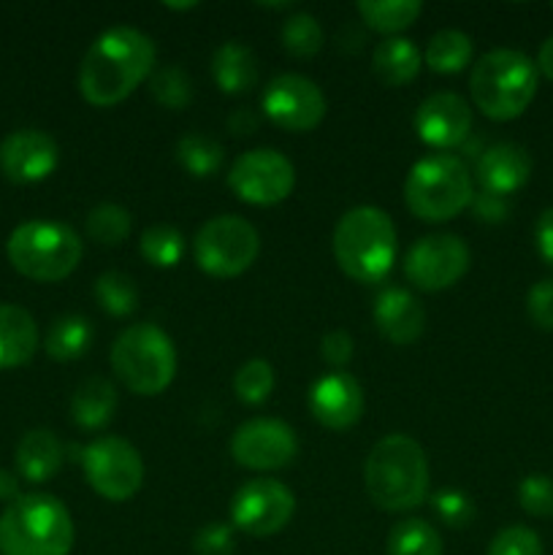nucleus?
I'll list each match as a JSON object with an SVG mask.
<instances>
[{
	"label": "nucleus",
	"instance_id": "nucleus-5",
	"mask_svg": "<svg viewBox=\"0 0 553 555\" xmlns=\"http://www.w3.org/2000/svg\"><path fill=\"white\" fill-rule=\"evenodd\" d=\"M537 85L540 70L535 60L518 49H491L470 74L472 103L497 122L520 117L535 101Z\"/></svg>",
	"mask_w": 553,
	"mask_h": 555
},
{
	"label": "nucleus",
	"instance_id": "nucleus-45",
	"mask_svg": "<svg viewBox=\"0 0 553 555\" xmlns=\"http://www.w3.org/2000/svg\"><path fill=\"white\" fill-rule=\"evenodd\" d=\"M228 128H231V133L247 135L258 128V117H255L253 112H247V108H239V112H233L231 119H228Z\"/></svg>",
	"mask_w": 553,
	"mask_h": 555
},
{
	"label": "nucleus",
	"instance_id": "nucleus-16",
	"mask_svg": "<svg viewBox=\"0 0 553 555\" xmlns=\"http://www.w3.org/2000/svg\"><path fill=\"white\" fill-rule=\"evenodd\" d=\"M60 146L49 133L36 128L14 130L0 144V171L16 184H33L47 179L57 168Z\"/></svg>",
	"mask_w": 553,
	"mask_h": 555
},
{
	"label": "nucleus",
	"instance_id": "nucleus-44",
	"mask_svg": "<svg viewBox=\"0 0 553 555\" xmlns=\"http://www.w3.org/2000/svg\"><path fill=\"white\" fill-rule=\"evenodd\" d=\"M472 204H475L477 209V217L480 220H504V215H507V204H504L502 195H491V193H483L480 198H472Z\"/></svg>",
	"mask_w": 553,
	"mask_h": 555
},
{
	"label": "nucleus",
	"instance_id": "nucleus-47",
	"mask_svg": "<svg viewBox=\"0 0 553 555\" xmlns=\"http://www.w3.org/2000/svg\"><path fill=\"white\" fill-rule=\"evenodd\" d=\"M535 65L542 76H548V79L553 81V36L545 38V43H542L540 52H537Z\"/></svg>",
	"mask_w": 553,
	"mask_h": 555
},
{
	"label": "nucleus",
	"instance_id": "nucleus-12",
	"mask_svg": "<svg viewBox=\"0 0 553 555\" xmlns=\"http://www.w3.org/2000/svg\"><path fill=\"white\" fill-rule=\"evenodd\" d=\"M296 513V496L291 488L271 477H255L244 482L231 499V526L247 537H274L285 529Z\"/></svg>",
	"mask_w": 553,
	"mask_h": 555
},
{
	"label": "nucleus",
	"instance_id": "nucleus-22",
	"mask_svg": "<svg viewBox=\"0 0 553 555\" xmlns=\"http://www.w3.org/2000/svg\"><path fill=\"white\" fill-rule=\"evenodd\" d=\"M63 442L49 428H33L16 444V475L27 482H47L63 466Z\"/></svg>",
	"mask_w": 553,
	"mask_h": 555
},
{
	"label": "nucleus",
	"instance_id": "nucleus-48",
	"mask_svg": "<svg viewBox=\"0 0 553 555\" xmlns=\"http://www.w3.org/2000/svg\"><path fill=\"white\" fill-rule=\"evenodd\" d=\"M163 5H166V9H177V11H188V9H195V5H198V3H168V0H166V3H163Z\"/></svg>",
	"mask_w": 553,
	"mask_h": 555
},
{
	"label": "nucleus",
	"instance_id": "nucleus-26",
	"mask_svg": "<svg viewBox=\"0 0 553 555\" xmlns=\"http://www.w3.org/2000/svg\"><path fill=\"white\" fill-rule=\"evenodd\" d=\"M356 11L372 30L394 38L415 25L423 3L421 0H358Z\"/></svg>",
	"mask_w": 553,
	"mask_h": 555
},
{
	"label": "nucleus",
	"instance_id": "nucleus-14",
	"mask_svg": "<svg viewBox=\"0 0 553 555\" xmlns=\"http://www.w3.org/2000/svg\"><path fill=\"white\" fill-rule=\"evenodd\" d=\"M263 114L287 133H309L325 117V95L301 74H282L263 90Z\"/></svg>",
	"mask_w": 553,
	"mask_h": 555
},
{
	"label": "nucleus",
	"instance_id": "nucleus-42",
	"mask_svg": "<svg viewBox=\"0 0 553 555\" xmlns=\"http://www.w3.org/2000/svg\"><path fill=\"white\" fill-rule=\"evenodd\" d=\"M320 356L334 372H345L352 358V336L345 328H334L320 339Z\"/></svg>",
	"mask_w": 553,
	"mask_h": 555
},
{
	"label": "nucleus",
	"instance_id": "nucleus-9",
	"mask_svg": "<svg viewBox=\"0 0 553 555\" xmlns=\"http://www.w3.org/2000/svg\"><path fill=\"white\" fill-rule=\"evenodd\" d=\"M260 236L253 222L236 215L206 220L193 238V258L204 274L233 280L258 260Z\"/></svg>",
	"mask_w": 553,
	"mask_h": 555
},
{
	"label": "nucleus",
	"instance_id": "nucleus-32",
	"mask_svg": "<svg viewBox=\"0 0 553 555\" xmlns=\"http://www.w3.org/2000/svg\"><path fill=\"white\" fill-rule=\"evenodd\" d=\"M92 293L103 312H108L112 318H128L139 309V287L123 271H103L95 280Z\"/></svg>",
	"mask_w": 553,
	"mask_h": 555
},
{
	"label": "nucleus",
	"instance_id": "nucleus-13",
	"mask_svg": "<svg viewBox=\"0 0 553 555\" xmlns=\"http://www.w3.org/2000/svg\"><path fill=\"white\" fill-rule=\"evenodd\" d=\"M472 253L466 242L453 233H434L417 238L404 258V274L415 287L439 293L453 287L470 271Z\"/></svg>",
	"mask_w": 553,
	"mask_h": 555
},
{
	"label": "nucleus",
	"instance_id": "nucleus-17",
	"mask_svg": "<svg viewBox=\"0 0 553 555\" xmlns=\"http://www.w3.org/2000/svg\"><path fill=\"white\" fill-rule=\"evenodd\" d=\"M417 139L434 150H455L472 133V106L455 92H434L415 112Z\"/></svg>",
	"mask_w": 553,
	"mask_h": 555
},
{
	"label": "nucleus",
	"instance_id": "nucleus-25",
	"mask_svg": "<svg viewBox=\"0 0 553 555\" xmlns=\"http://www.w3.org/2000/svg\"><path fill=\"white\" fill-rule=\"evenodd\" d=\"M423 65L421 49L415 47V41L410 38H385L374 47L372 54V68L374 76L383 81L385 87H401L407 81H412L417 76Z\"/></svg>",
	"mask_w": 553,
	"mask_h": 555
},
{
	"label": "nucleus",
	"instance_id": "nucleus-46",
	"mask_svg": "<svg viewBox=\"0 0 553 555\" xmlns=\"http://www.w3.org/2000/svg\"><path fill=\"white\" fill-rule=\"evenodd\" d=\"M22 493H20V477L16 472L9 469H0V502H16Z\"/></svg>",
	"mask_w": 553,
	"mask_h": 555
},
{
	"label": "nucleus",
	"instance_id": "nucleus-36",
	"mask_svg": "<svg viewBox=\"0 0 553 555\" xmlns=\"http://www.w3.org/2000/svg\"><path fill=\"white\" fill-rule=\"evenodd\" d=\"M274 390V369L263 358H253V361L242 363L239 372L233 374V393L249 406L263 404Z\"/></svg>",
	"mask_w": 553,
	"mask_h": 555
},
{
	"label": "nucleus",
	"instance_id": "nucleus-37",
	"mask_svg": "<svg viewBox=\"0 0 553 555\" xmlns=\"http://www.w3.org/2000/svg\"><path fill=\"white\" fill-rule=\"evenodd\" d=\"M518 504L535 518H553V477L529 475L518 482Z\"/></svg>",
	"mask_w": 553,
	"mask_h": 555
},
{
	"label": "nucleus",
	"instance_id": "nucleus-33",
	"mask_svg": "<svg viewBox=\"0 0 553 555\" xmlns=\"http://www.w3.org/2000/svg\"><path fill=\"white\" fill-rule=\"evenodd\" d=\"M282 47H285L287 54H293V57H314V54L323 49V27H320V22L314 20L312 14H307V11H296V14L287 16L285 22H282Z\"/></svg>",
	"mask_w": 553,
	"mask_h": 555
},
{
	"label": "nucleus",
	"instance_id": "nucleus-15",
	"mask_svg": "<svg viewBox=\"0 0 553 555\" xmlns=\"http://www.w3.org/2000/svg\"><path fill=\"white\" fill-rule=\"evenodd\" d=\"M228 450H231V459L244 469L276 472L293 464L298 455V439L287 423L274 421V417H255L233 431Z\"/></svg>",
	"mask_w": 553,
	"mask_h": 555
},
{
	"label": "nucleus",
	"instance_id": "nucleus-21",
	"mask_svg": "<svg viewBox=\"0 0 553 555\" xmlns=\"http://www.w3.org/2000/svg\"><path fill=\"white\" fill-rule=\"evenodd\" d=\"M38 325L27 309L0 304V372L20 369L36 356Z\"/></svg>",
	"mask_w": 553,
	"mask_h": 555
},
{
	"label": "nucleus",
	"instance_id": "nucleus-20",
	"mask_svg": "<svg viewBox=\"0 0 553 555\" xmlns=\"http://www.w3.org/2000/svg\"><path fill=\"white\" fill-rule=\"evenodd\" d=\"M477 182L491 195H510L524 188L531 177V155L526 146L513 141H499L488 146L477 160Z\"/></svg>",
	"mask_w": 553,
	"mask_h": 555
},
{
	"label": "nucleus",
	"instance_id": "nucleus-27",
	"mask_svg": "<svg viewBox=\"0 0 553 555\" xmlns=\"http://www.w3.org/2000/svg\"><path fill=\"white\" fill-rule=\"evenodd\" d=\"M92 339H95V331H92L90 320L81 314H65L52 323L43 350L52 361H76L90 350Z\"/></svg>",
	"mask_w": 553,
	"mask_h": 555
},
{
	"label": "nucleus",
	"instance_id": "nucleus-18",
	"mask_svg": "<svg viewBox=\"0 0 553 555\" xmlns=\"http://www.w3.org/2000/svg\"><path fill=\"white\" fill-rule=\"evenodd\" d=\"M309 412L320 426L347 431L363 415V390L347 372H329L309 388Z\"/></svg>",
	"mask_w": 553,
	"mask_h": 555
},
{
	"label": "nucleus",
	"instance_id": "nucleus-4",
	"mask_svg": "<svg viewBox=\"0 0 553 555\" xmlns=\"http://www.w3.org/2000/svg\"><path fill=\"white\" fill-rule=\"evenodd\" d=\"M76 529L68 507L49 493H27L0 515V555H68Z\"/></svg>",
	"mask_w": 553,
	"mask_h": 555
},
{
	"label": "nucleus",
	"instance_id": "nucleus-39",
	"mask_svg": "<svg viewBox=\"0 0 553 555\" xmlns=\"http://www.w3.org/2000/svg\"><path fill=\"white\" fill-rule=\"evenodd\" d=\"M434 509L448 526H466L475 518V504L464 491H439L434 496Z\"/></svg>",
	"mask_w": 553,
	"mask_h": 555
},
{
	"label": "nucleus",
	"instance_id": "nucleus-38",
	"mask_svg": "<svg viewBox=\"0 0 553 555\" xmlns=\"http://www.w3.org/2000/svg\"><path fill=\"white\" fill-rule=\"evenodd\" d=\"M486 555H545L540 537L526 526H510L502 529L488 545Z\"/></svg>",
	"mask_w": 553,
	"mask_h": 555
},
{
	"label": "nucleus",
	"instance_id": "nucleus-43",
	"mask_svg": "<svg viewBox=\"0 0 553 555\" xmlns=\"http://www.w3.org/2000/svg\"><path fill=\"white\" fill-rule=\"evenodd\" d=\"M535 244L540 258L553 269V206H548L535 225Z\"/></svg>",
	"mask_w": 553,
	"mask_h": 555
},
{
	"label": "nucleus",
	"instance_id": "nucleus-2",
	"mask_svg": "<svg viewBox=\"0 0 553 555\" xmlns=\"http://www.w3.org/2000/svg\"><path fill=\"white\" fill-rule=\"evenodd\" d=\"M363 488L385 513H407L428 496V459L407 434L380 439L363 464Z\"/></svg>",
	"mask_w": 553,
	"mask_h": 555
},
{
	"label": "nucleus",
	"instance_id": "nucleus-24",
	"mask_svg": "<svg viewBox=\"0 0 553 555\" xmlns=\"http://www.w3.org/2000/svg\"><path fill=\"white\" fill-rule=\"evenodd\" d=\"M117 412V388L106 377H90L70 399V417L85 431H101Z\"/></svg>",
	"mask_w": 553,
	"mask_h": 555
},
{
	"label": "nucleus",
	"instance_id": "nucleus-7",
	"mask_svg": "<svg viewBox=\"0 0 553 555\" xmlns=\"http://www.w3.org/2000/svg\"><path fill=\"white\" fill-rule=\"evenodd\" d=\"M112 369L136 396H160L177 377V350L160 325L136 323L112 345Z\"/></svg>",
	"mask_w": 553,
	"mask_h": 555
},
{
	"label": "nucleus",
	"instance_id": "nucleus-35",
	"mask_svg": "<svg viewBox=\"0 0 553 555\" xmlns=\"http://www.w3.org/2000/svg\"><path fill=\"white\" fill-rule=\"evenodd\" d=\"M150 92L160 106L179 112L193 101V81L182 65H163L150 76Z\"/></svg>",
	"mask_w": 553,
	"mask_h": 555
},
{
	"label": "nucleus",
	"instance_id": "nucleus-6",
	"mask_svg": "<svg viewBox=\"0 0 553 555\" xmlns=\"http://www.w3.org/2000/svg\"><path fill=\"white\" fill-rule=\"evenodd\" d=\"M5 255L22 276L33 282H60L70 276L85 255L79 233L63 222L30 220L11 231Z\"/></svg>",
	"mask_w": 553,
	"mask_h": 555
},
{
	"label": "nucleus",
	"instance_id": "nucleus-3",
	"mask_svg": "<svg viewBox=\"0 0 553 555\" xmlns=\"http://www.w3.org/2000/svg\"><path fill=\"white\" fill-rule=\"evenodd\" d=\"M399 253L396 228L388 211L377 206H356L345 211L334 228V258L350 280L383 282Z\"/></svg>",
	"mask_w": 553,
	"mask_h": 555
},
{
	"label": "nucleus",
	"instance_id": "nucleus-41",
	"mask_svg": "<svg viewBox=\"0 0 553 555\" xmlns=\"http://www.w3.org/2000/svg\"><path fill=\"white\" fill-rule=\"evenodd\" d=\"M526 312L540 331H553V280H540L526 296Z\"/></svg>",
	"mask_w": 553,
	"mask_h": 555
},
{
	"label": "nucleus",
	"instance_id": "nucleus-29",
	"mask_svg": "<svg viewBox=\"0 0 553 555\" xmlns=\"http://www.w3.org/2000/svg\"><path fill=\"white\" fill-rule=\"evenodd\" d=\"M442 537L423 518L399 520L385 542L388 555H442Z\"/></svg>",
	"mask_w": 553,
	"mask_h": 555
},
{
	"label": "nucleus",
	"instance_id": "nucleus-8",
	"mask_svg": "<svg viewBox=\"0 0 553 555\" xmlns=\"http://www.w3.org/2000/svg\"><path fill=\"white\" fill-rule=\"evenodd\" d=\"M472 173L461 157L437 152L412 166L404 182V204L417 220L445 222L472 204Z\"/></svg>",
	"mask_w": 553,
	"mask_h": 555
},
{
	"label": "nucleus",
	"instance_id": "nucleus-34",
	"mask_svg": "<svg viewBox=\"0 0 553 555\" xmlns=\"http://www.w3.org/2000/svg\"><path fill=\"white\" fill-rule=\"evenodd\" d=\"M85 231L103 247H117L130 236V211L117 204H101L87 215Z\"/></svg>",
	"mask_w": 553,
	"mask_h": 555
},
{
	"label": "nucleus",
	"instance_id": "nucleus-30",
	"mask_svg": "<svg viewBox=\"0 0 553 555\" xmlns=\"http://www.w3.org/2000/svg\"><path fill=\"white\" fill-rule=\"evenodd\" d=\"M222 157H226L222 144L211 139V135L188 133L177 141V160L190 177H211V173L220 171Z\"/></svg>",
	"mask_w": 553,
	"mask_h": 555
},
{
	"label": "nucleus",
	"instance_id": "nucleus-23",
	"mask_svg": "<svg viewBox=\"0 0 553 555\" xmlns=\"http://www.w3.org/2000/svg\"><path fill=\"white\" fill-rule=\"evenodd\" d=\"M211 76L226 95H244L258 85V57L242 41H226L211 54Z\"/></svg>",
	"mask_w": 553,
	"mask_h": 555
},
{
	"label": "nucleus",
	"instance_id": "nucleus-1",
	"mask_svg": "<svg viewBox=\"0 0 553 555\" xmlns=\"http://www.w3.org/2000/svg\"><path fill=\"white\" fill-rule=\"evenodd\" d=\"M157 49L146 33L117 25L103 30L87 49L79 68V92L90 106L123 103L155 68Z\"/></svg>",
	"mask_w": 553,
	"mask_h": 555
},
{
	"label": "nucleus",
	"instance_id": "nucleus-31",
	"mask_svg": "<svg viewBox=\"0 0 553 555\" xmlns=\"http://www.w3.org/2000/svg\"><path fill=\"white\" fill-rule=\"evenodd\" d=\"M139 253L146 263L157 266V269H173L188 253V242H184L182 231L160 222V225H152L141 233Z\"/></svg>",
	"mask_w": 553,
	"mask_h": 555
},
{
	"label": "nucleus",
	"instance_id": "nucleus-40",
	"mask_svg": "<svg viewBox=\"0 0 553 555\" xmlns=\"http://www.w3.org/2000/svg\"><path fill=\"white\" fill-rule=\"evenodd\" d=\"M195 555H231L236 551V540H233V526L226 524H209L193 537Z\"/></svg>",
	"mask_w": 553,
	"mask_h": 555
},
{
	"label": "nucleus",
	"instance_id": "nucleus-10",
	"mask_svg": "<svg viewBox=\"0 0 553 555\" xmlns=\"http://www.w3.org/2000/svg\"><path fill=\"white\" fill-rule=\"evenodd\" d=\"M79 461L90 488L106 502H128L144 486V461L123 437L92 439Z\"/></svg>",
	"mask_w": 553,
	"mask_h": 555
},
{
	"label": "nucleus",
	"instance_id": "nucleus-19",
	"mask_svg": "<svg viewBox=\"0 0 553 555\" xmlns=\"http://www.w3.org/2000/svg\"><path fill=\"white\" fill-rule=\"evenodd\" d=\"M374 325L390 345H412L426 331V309L404 287H385L374 301Z\"/></svg>",
	"mask_w": 553,
	"mask_h": 555
},
{
	"label": "nucleus",
	"instance_id": "nucleus-11",
	"mask_svg": "<svg viewBox=\"0 0 553 555\" xmlns=\"http://www.w3.org/2000/svg\"><path fill=\"white\" fill-rule=\"evenodd\" d=\"M228 188L253 206H276L296 188V168L282 152L260 146L242 152L228 171Z\"/></svg>",
	"mask_w": 553,
	"mask_h": 555
},
{
	"label": "nucleus",
	"instance_id": "nucleus-28",
	"mask_svg": "<svg viewBox=\"0 0 553 555\" xmlns=\"http://www.w3.org/2000/svg\"><path fill=\"white\" fill-rule=\"evenodd\" d=\"M475 43L464 30H453L445 27L428 38V47L423 52V63L434 70V74H459L470 65Z\"/></svg>",
	"mask_w": 553,
	"mask_h": 555
}]
</instances>
